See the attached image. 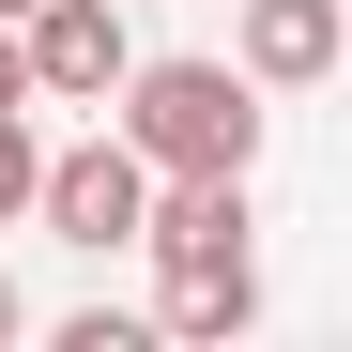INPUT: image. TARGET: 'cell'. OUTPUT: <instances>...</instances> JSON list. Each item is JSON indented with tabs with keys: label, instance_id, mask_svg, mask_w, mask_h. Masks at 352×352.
Returning a JSON list of instances; mask_svg holds the SVG:
<instances>
[{
	"label": "cell",
	"instance_id": "cell-1",
	"mask_svg": "<svg viewBox=\"0 0 352 352\" xmlns=\"http://www.w3.org/2000/svg\"><path fill=\"white\" fill-rule=\"evenodd\" d=\"M123 153L138 168H261V77L245 62H123Z\"/></svg>",
	"mask_w": 352,
	"mask_h": 352
},
{
	"label": "cell",
	"instance_id": "cell-2",
	"mask_svg": "<svg viewBox=\"0 0 352 352\" xmlns=\"http://www.w3.org/2000/svg\"><path fill=\"white\" fill-rule=\"evenodd\" d=\"M16 62H31V107H107L123 62H138V31H123V0H31Z\"/></svg>",
	"mask_w": 352,
	"mask_h": 352
},
{
	"label": "cell",
	"instance_id": "cell-3",
	"mask_svg": "<svg viewBox=\"0 0 352 352\" xmlns=\"http://www.w3.org/2000/svg\"><path fill=\"white\" fill-rule=\"evenodd\" d=\"M138 199H153V168L123 153V123H107V138H77V153H46V168H31V214L62 230V245H138Z\"/></svg>",
	"mask_w": 352,
	"mask_h": 352
},
{
	"label": "cell",
	"instance_id": "cell-4",
	"mask_svg": "<svg viewBox=\"0 0 352 352\" xmlns=\"http://www.w3.org/2000/svg\"><path fill=\"white\" fill-rule=\"evenodd\" d=\"M337 46H352V0H245V46H230V62L261 92H322Z\"/></svg>",
	"mask_w": 352,
	"mask_h": 352
},
{
	"label": "cell",
	"instance_id": "cell-5",
	"mask_svg": "<svg viewBox=\"0 0 352 352\" xmlns=\"http://www.w3.org/2000/svg\"><path fill=\"white\" fill-rule=\"evenodd\" d=\"M245 322H261V245H230V261H153V337L230 352Z\"/></svg>",
	"mask_w": 352,
	"mask_h": 352
},
{
	"label": "cell",
	"instance_id": "cell-6",
	"mask_svg": "<svg viewBox=\"0 0 352 352\" xmlns=\"http://www.w3.org/2000/svg\"><path fill=\"white\" fill-rule=\"evenodd\" d=\"M31 168H46V138H31V107H0V230L31 214Z\"/></svg>",
	"mask_w": 352,
	"mask_h": 352
},
{
	"label": "cell",
	"instance_id": "cell-7",
	"mask_svg": "<svg viewBox=\"0 0 352 352\" xmlns=\"http://www.w3.org/2000/svg\"><path fill=\"white\" fill-rule=\"evenodd\" d=\"M0 107H31V62H16V31H0Z\"/></svg>",
	"mask_w": 352,
	"mask_h": 352
},
{
	"label": "cell",
	"instance_id": "cell-8",
	"mask_svg": "<svg viewBox=\"0 0 352 352\" xmlns=\"http://www.w3.org/2000/svg\"><path fill=\"white\" fill-rule=\"evenodd\" d=\"M16 322H31V307H16V276H0V337H16Z\"/></svg>",
	"mask_w": 352,
	"mask_h": 352
},
{
	"label": "cell",
	"instance_id": "cell-9",
	"mask_svg": "<svg viewBox=\"0 0 352 352\" xmlns=\"http://www.w3.org/2000/svg\"><path fill=\"white\" fill-rule=\"evenodd\" d=\"M16 16H31V0H0V31H16Z\"/></svg>",
	"mask_w": 352,
	"mask_h": 352
}]
</instances>
